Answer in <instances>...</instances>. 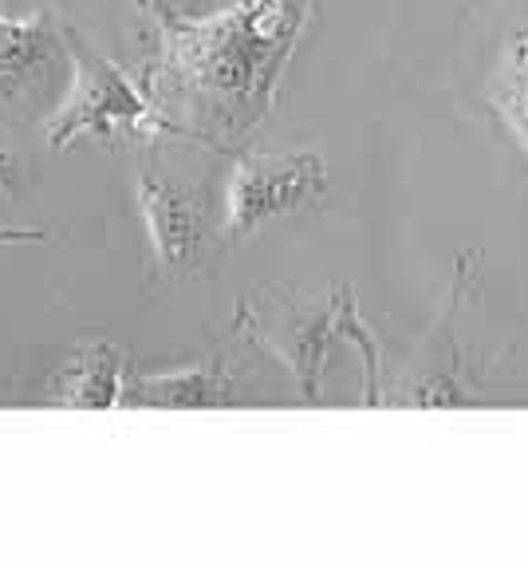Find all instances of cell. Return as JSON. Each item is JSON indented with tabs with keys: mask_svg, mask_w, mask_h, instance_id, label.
Returning a JSON list of instances; mask_svg holds the SVG:
<instances>
[{
	"mask_svg": "<svg viewBox=\"0 0 528 568\" xmlns=\"http://www.w3.org/2000/svg\"><path fill=\"white\" fill-rule=\"evenodd\" d=\"M316 0H237L230 9L194 12L150 0L159 28V60L150 99L170 134L233 142L273 106L284 63Z\"/></svg>",
	"mask_w": 528,
	"mask_h": 568,
	"instance_id": "6da1fadb",
	"label": "cell"
},
{
	"mask_svg": "<svg viewBox=\"0 0 528 568\" xmlns=\"http://www.w3.org/2000/svg\"><path fill=\"white\" fill-rule=\"evenodd\" d=\"M60 44L71 63V88L63 95V103L55 106L52 123H48L52 151H63L80 134L166 131V119H162L159 103L115 60H106L75 28H63Z\"/></svg>",
	"mask_w": 528,
	"mask_h": 568,
	"instance_id": "7a4b0ae2",
	"label": "cell"
},
{
	"mask_svg": "<svg viewBox=\"0 0 528 568\" xmlns=\"http://www.w3.org/2000/svg\"><path fill=\"white\" fill-rule=\"evenodd\" d=\"M134 202H139L142 230H146L154 276L177 281V276L202 273L205 257L213 253V225L194 186H185L174 174L146 162L134 170Z\"/></svg>",
	"mask_w": 528,
	"mask_h": 568,
	"instance_id": "3957f363",
	"label": "cell"
},
{
	"mask_svg": "<svg viewBox=\"0 0 528 568\" xmlns=\"http://www.w3.org/2000/svg\"><path fill=\"white\" fill-rule=\"evenodd\" d=\"M327 190L319 154H241L225 182V233L245 237L264 222L312 205Z\"/></svg>",
	"mask_w": 528,
	"mask_h": 568,
	"instance_id": "277c9868",
	"label": "cell"
},
{
	"mask_svg": "<svg viewBox=\"0 0 528 568\" xmlns=\"http://www.w3.org/2000/svg\"><path fill=\"white\" fill-rule=\"evenodd\" d=\"M347 293L332 296L324 304H312L304 296L281 293V288H264L261 312L245 304L241 308V328L256 339V344L273 347L281 355L288 372L304 387V399L319 395V372H324V355L332 336H339V308H344Z\"/></svg>",
	"mask_w": 528,
	"mask_h": 568,
	"instance_id": "5b68a950",
	"label": "cell"
},
{
	"mask_svg": "<svg viewBox=\"0 0 528 568\" xmlns=\"http://www.w3.org/2000/svg\"><path fill=\"white\" fill-rule=\"evenodd\" d=\"M126 395V352L115 344H91L75 352L60 372L52 375V387L44 399L55 407L106 410L119 407Z\"/></svg>",
	"mask_w": 528,
	"mask_h": 568,
	"instance_id": "8992f818",
	"label": "cell"
},
{
	"mask_svg": "<svg viewBox=\"0 0 528 568\" xmlns=\"http://www.w3.org/2000/svg\"><path fill=\"white\" fill-rule=\"evenodd\" d=\"M237 367L225 355H210L205 364L174 375H142L126 379L123 403L139 407H230L237 399Z\"/></svg>",
	"mask_w": 528,
	"mask_h": 568,
	"instance_id": "52a82bcc",
	"label": "cell"
},
{
	"mask_svg": "<svg viewBox=\"0 0 528 568\" xmlns=\"http://www.w3.org/2000/svg\"><path fill=\"white\" fill-rule=\"evenodd\" d=\"M485 99L494 106V115L501 119V126L509 131V139L517 142V151L528 162V28L512 32L505 40L497 68L489 75Z\"/></svg>",
	"mask_w": 528,
	"mask_h": 568,
	"instance_id": "ba28073f",
	"label": "cell"
},
{
	"mask_svg": "<svg viewBox=\"0 0 528 568\" xmlns=\"http://www.w3.org/2000/svg\"><path fill=\"white\" fill-rule=\"evenodd\" d=\"M48 52H52V36H48L44 12H24V17L0 12V88L12 91L32 80L44 68Z\"/></svg>",
	"mask_w": 528,
	"mask_h": 568,
	"instance_id": "9c48e42d",
	"label": "cell"
},
{
	"mask_svg": "<svg viewBox=\"0 0 528 568\" xmlns=\"http://www.w3.org/2000/svg\"><path fill=\"white\" fill-rule=\"evenodd\" d=\"M12 186H17V162H12V154L0 151V194Z\"/></svg>",
	"mask_w": 528,
	"mask_h": 568,
	"instance_id": "30bf717a",
	"label": "cell"
},
{
	"mask_svg": "<svg viewBox=\"0 0 528 568\" xmlns=\"http://www.w3.org/2000/svg\"><path fill=\"white\" fill-rule=\"evenodd\" d=\"M44 233L35 230H0V241H40Z\"/></svg>",
	"mask_w": 528,
	"mask_h": 568,
	"instance_id": "8fae6325",
	"label": "cell"
}]
</instances>
